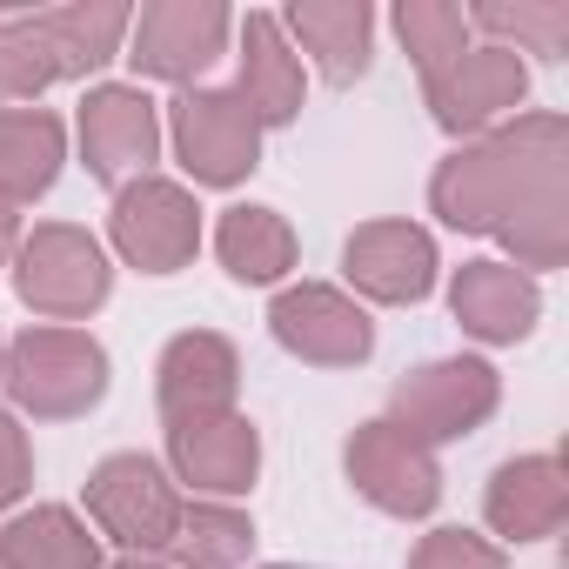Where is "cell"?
Wrapping results in <instances>:
<instances>
[{"instance_id": "cell-1", "label": "cell", "mask_w": 569, "mask_h": 569, "mask_svg": "<svg viewBox=\"0 0 569 569\" xmlns=\"http://www.w3.org/2000/svg\"><path fill=\"white\" fill-rule=\"evenodd\" d=\"M8 389L34 416H81L108 389V356L68 329H28L8 356Z\"/></svg>"}, {"instance_id": "cell-2", "label": "cell", "mask_w": 569, "mask_h": 569, "mask_svg": "<svg viewBox=\"0 0 569 569\" xmlns=\"http://www.w3.org/2000/svg\"><path fill=\"white\" fill-rule=\"evenodd\" d=\"M88 509L101 516V529L128 549H154V542H174V522H181V502L168 489V476L148 462V456H108L88 482Z\"/></svg>"}, {"instance_id": "cell-3", "label": "cell", "mask_w": 569, "mask_h": 569, "mask_svg": "<svg viewBox=\"0 0 569 569\" xmlns=\"http://www.w3.org/2000/svg\"><path fill=\"white\" fill-rule=\"evenodd\" d=\"M108 296V261L81 228H41L21 248V302L48 316H81Z\"/></svg>"}, {"instance_id": "cell-4", "label": "cell", "mask_w": 569, "mask_h": 569, "mask_svg": "<svg viewBox=\"0 0 569 569\" xmlns=\"http://www.w3.org/2000/svg\"><path fill=\"white\" fill-rule=\"evenodd\" d=\"M261 121L241 108V94H188L174 108V148L201 181H241L254 168Z\"/></svg>"}, {"instance_id": "cell-5", "label": "cell", "mask_w": 569, "mask_h": 569, "mask_svg": "<svg viewBox=\"0 0 569 569\" xmlns=\"http://www.w3.org/2000/svg\"><path fill=\"white\" fill-rule=\"evenodd\" d=\"M194 234H201L194 201L181 188H168V181H134L121 194V208H114V241L148 274H174L194 254Z\"/></svg>"}, {"instance_id": "cell-6", "label": "cell", "mask_w": 569, "mask_h": 569, "mask_svg": "<svg viewBox=\"0 0 569 569\" xmlns=\"http://www.w3.org/2000/svg\"><path fill=\"white\" fill-rule=\"evenodd\" d=\"M274 336H281V349H296V356H309V362H362L369 356V316L362 309H349L336 289H289L274 302Z\"/></svg>"}, {"instance_id": "cell-7", "label": "cell", "mask_w": 569, "mask_h": 569, "mask_svg": "<svg viewBox=\"0 0 569 569\" xmlns=\"http://www.w3.org/2000/svg\"><path fill=\"white\" fill-rule=\"evenodd\" d=\"M349 476L362 496H376L382 509H402V516H422L436 502V469L396 422H369L349 442Z\"/></svg>"}, {"instance_id": "cell-8", "label": "cell", "mask_w": 569, "mask_h": 569, "mask_svg": "<svg viewBox=\"0 0 569 569\" xmlns=\"http://www.w3.org/2000/svg\"><path fill=\"white\" fill-rule=\"evenodd\" d=\"M221 34H228V14L221 8H148L134 21V54L128 61L141 74L188 81V74H201L221 54Z\"/></svg>"}, {"instance_id": "cell-9", "label": "cell", "mask_w": 569, "mask_h": 569, "mask_svg": "<svg viewBox=\"0 0 569 569\" xmlns=\"http://www.w3.org/2000/svg\"><path fill=\"white\" fill-rule=\"evenodd\" d=\"M81 141H88V168L101 181H121L128 168H148L154 161V101L134 94V88H101L88 94V114H81Z\"/></svg>"}, {"instance_id": "cell-10", "label": "cell", "mask_w": 569, "mask_h": 569, "mask_svg": "<svg viewBox=\"0 0 569 569\" xmlns=\"http://www.w3.org/2000/svg\"><path fill=\"white\" fill-rule=\"evenodd\" d=\"M228 396H234V356H228L221 336H181L161 356V409H168V422L221 416Z\"/></svg>"}, {"instance_id": "cell-11", "label": "cell", "mask_w": 569, "mask_h": 569, "mask_svg": "<svg viewBox=\"0 0 569 569\" xmlns=\"http://www.w3.org/2000/svg\"><path fill=\"white\" fill-rule=\"evenodd\" d=\"M396 402L416 436H456L462 422H476L496 402V382L482 362H442V369H422L416 382H402Z\"/></svg>"}, {"instance_id": "cell-12", "label": "cell", "mask_w": 569, "mask_h": 569, "mask_svg": "<svg viewBox=\"0 0 569 569\" xmlns=\"http://www.w3.org/2000/svg\"><path fill=\"white\" fill-rule=\"evenodd\" d=\"M254 456H261V449H254V429H248L241 416L174 422V462H181V476H188L194 489H221V496L248 489Z\"/></svg>"}, {"instance_id": "cell-13", "label": "cell", "mask_w": 569, "mask_h": 569, "mask_svg": "<svg viewBox=\"0 0 569 569\" xmlns=\"http://www.w3.org/2000/svg\"><path fill=\"white\" fill-rule=\"evenodd\" d=\"M429 268H436V254H429V241H422L416 228L382 221V228H362V234L349 241V274L362 281L369 296H382V302H416V296H429Z\"/></svg>"}, {"instance_id": "cell-14", "label": "cell", "mask_w": 569, "mask_h": 569, "mask_svg": "<svg viewBox=\"0 0 569 569\" xmlns=\"http://www.w3.org/2000/svg\"><path fill=\"white\" fill-rule=\"evenodd\" d=\"M61 168V121L41 108H8L0 114V201H28L54 181Z\"/></svg>"}, {"instance_id": "cell-15", "label": "cell", "mask_w": 569, "mask_h": 569, "mask_svg": "<svg viewBox=\"0 0 569 569\" xmlns=\"http://www.w3.org/2000/svg\"><path fill=\"white\" fill-rule=\"evenodd\" d=\"M241 108L254 121H289L302 108V74L296 54L281 48L268 14H248V61H241Z\"/></svg>"}, {"instance_id": "cell-16", "label": "cell", "mask_w": 569, "mask_h": 569, "mask_svg": "<svg viewBox=\"0 0 569 569\" xmlns=\"http://www.w3.org/2000/svg\"><path fill=\"white\" fill-rule=\"evenodd\" d=\"M214 248H221V261H228L234 281H274L281 268L296 261V234L281 228L274 208H228Z\"/></svg>"}, {"instance_id": "cell-17", "label": "cell", "mask_w": 569, "mask_h": 569, "mask_svg": "<svg viewBox=\"0 0 569 569\" xmlns=\"http://www.w3.org/2000/svg\"><path fill=\"white\" fill-rule=\"evenodd\" d=\"M0 569H94V542L68 509H34L0 536Z\"/></svg>"}, {"instance_id": "cell-18", "label": "cell", "mask_w": 569, "mask_h": 569, "mask_svg": "<svg viewBox=\"0 0 569 569\" xmlns=\"http://www.w3.org/2000/svg\"><path fill=\"white\" fill-rule=\"evenodd\" d=\"M289 21H296V34L322 54V68H329L336 81H349V74L369 68V14H362V8H296Z\"/></svg>"}, {"instance_id": "cell-19", "label": "cell", "mask_w": 569, "mask_h": 569, "mask_svg": "<svg viewBox=\"0 0 569 569\" xmlns=\"http://www.w3.org/2000/svg\"><path fill=\"white\" fill-rule=\"evenodd\" d=\"M174 549H181L188 569H234L248 556V522L228 516V509H181Z\"/></svg>"}, {"instance_id": "cell-20", "label": "cell", "mask_w": 569, "mask_h": 569, "mask_svg": "<svg viewBox=\"0 0 569 569\" xmlns=\"http://www.w3.org/2000/svg\"><path fill=\"white\" fill-rule=\"evenodd\" d=\"M456 316L476 329V336H516V281L496 274V268H469L456 281Z\"/></svg>"}, {"instance_id": "cell-21", "label": "cell", "mask_w": 569, "mask_h": 569, "mask_svg": "<svg viewBox=\"0 0 569 569\" xmlns=\"http://www.w3.org/2000/svg\"><path fill=\"white\" fill-rule=\"evenodd\" d=\"M61 68H54V54H48V41L34 34V21H0V101L8 94H34V88H48Z\"/></svg>"}, {"instance_id": "cell-22", "label": "cell", "mask_w": 569, "mask_h": 569, "mask_svg": "<svg viewBox=\"0 0 569 569\" xmlns=\"http://www.w3.org/2000/svg\"><path fill=\"white\" fill-rule=\"evenodd\" d=\"M28 489V442L14 429V416H0V502H14Z\"/></svg>"}, {"instance_id": "cell-23", "label": "cell", "mask_w": 569, "mask_h": 569, "mask_svg": "<svg viewBox=\"0 0 569 569\" xmlns=\"http://www.w3.org/2000/svg\"><path fill=\"white\" fill-rule=\"evenodd\" d=\"M8 248H14V208L0 201V261H8Z\"/></svg>"}, {"instance_id": "cell-24", "label": "cell", "mask_w": 569, "mask_h": 569, "mask_svg": "<svg viewBox=\"0 0 569 569\" xmlns=\"http://www.w3.org/2000/svg\"><path fill=\"white\" fill-rule=\"evenodd\" d=\"M261 569H302V562H261Z\"/></svg>"}, {"instance_id": "cell-25", "label": "cell", "mask_w": 569, "mask_h": 569, "mask_svg": "<svg viewBox=\"0 0 569 569\" xmlns=\"http://www.w3.org/2000/svg\"><path fill=\"white\" fill-rule=\"evenodd\" d=\"M121 569H148V562H121Z\"/></svg>"}]
</instances>
